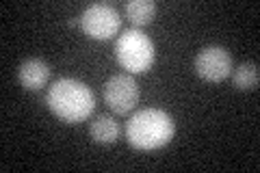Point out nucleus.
<instances>
[{
  "label": "nucleus",
  "mask_w": 260,
  "mask_h": 173,
  "mask_svg": "<svg viewBox=\"0 0 260 173\" xmlns=\"http://www.w3.org/2000/svg\"><path fill=\"white\" fill-rule=\"evenodd\" d=\"M50 111L63 121H83L95 109V97L85 82L74 78H59L48 89L46 97Z\"/></svg>",
  "instance_id": "nucleus-1"
},
{
  "label": "nucleus",
  "mask_w": 260,
  "mask_h": 173,
  "mask_svg": "<svg viewBox=\"0 0 260 173\" xmlns=\"http://www.w3.org/2000/svg\"><path fill=\"white\" fill-rule=\"evenodd\" d=\"M176 123L160 109H143L130 117L126 126L128 143L137 150H158L174 139Z\"/></svg>",
  "instance_id": "nucleus-2"
},
{
  "label": "nucleus",
  "mask_w": 260,
  "mask_h": 173,
  "mask_svg": "<svg viewBox=\"0 0 260 173\" xmlns=\"http://www.w3.org/2000/svg\"><path fill=\"white\" fill-rule=\"evenodd\" d=\"M115 56H117V63L130 74L148 72L154 63V44L139 28H128L117 39Z\"/></svg>",
  "instance_id": "nucleus-3"
},
{
  "label": "nucleus",
  "mask_w": 260,
  "mask_h": 173,
  "mask_svg": "<svg viewBox=\"0 0 260 173\" xmlns=\"http://www.w3.org/2000/svg\"><path fill=\"white\" fill-rule=\"evenodd\" d=\"M80 26H83L87 37L104 41V39H111L113 35H117V30L121 26V18L111 5L98 3V5H89L83 11Z\"/></svg>",
  "instance_id": "nucleus-4"
},
{
  "label": "nucleus",
  "mask_w": 260,
  "mask_h": 173,
  "mask_svg": "<svg viewBox=\"0 0 260 173\" xmlns=\"http://www.w3.org/2000/svg\"><path fill=\"white\" fill-rule=\"evenodd\" d=\"M104 102L115 115H128L139 102V85L130 74H117L104 85Z\"/></svg>",
  "instance_id": "nucleus-5"
},
{
  "label": "nucleus",
  "mask_w": 260,
  "mask_h": 173,
  "mask_svg": "<svg viewBox=\"0 0 260 173\" xmlns=\"http://www.w3.org/2000/svg\"><path fill=\"white\" fill-rule=\"evenodd\" d=\"M195 72L198 76L210 82H219L230 76L232 72V56L225 48L219 46H210L204 48L198 56H195Z\"/></svg>",
  "instance_id": "nucleus-6"
},
{
  "label": "nucleus",
  "mask_w": 260,
  "mask_h": 173,
  "mask_svg": "<svg viewBox=\"0 0 260 173\" xmlns=\"http://www.w3.org/2000/svg\"><path fill=\"white\" fill-rule=\"evenodd\" d=\"M18 76L24 89H30V91H37L42 89L48 78H50V67L42 61V59H28L20 65Z\"/></svg>",
  "instance_id": "nucleus-7"
},
{
  "label": "nucleus",
  "mask_w": 260,
  "mask_h": 173,
  "mask_svg": "<svg viewBox=\"0 0 260 173\" xmlns=\"http://www.w3.org/2000/svg\"><path fill=\"white\" fill-rule=\"evenodd\" d=\"M89 130H91V136L98 143H107V145L115 143L117 136H119V126L111 115H100V117H95V121L91 123Z\"/></svg>",
  "instance_id": "nucleus-8"
},
{
  "label": "nucleus",
  "mask_w": 260,
  "mask_h": 173,
  "mask_svg": "<svg viewBox=\"0 0 260 173\" xmlns=\"http://www.w3.org/2000/svg\"><path fill=\"white\" fill-rule=\"evenodd\" d=\"M126 13L128 20L137 24V26H145L154 20V13H156V3L152 0H130L126 5Z\"/></svg>",
  "instance_id": "nucleus-9"
},
{
  "label": "nucleus",
  "mask_w": 260,
  "mask_h": 173,
  "mask_svg": "<svg viewBox=\"0 0 260 173\" xmlns=\"http://www.w3.org/2000/svg\"><path fill=\"white\" fill-rule=\"evenodd\" d=\"M258 65L256 63H241L237 70H234V85L243 91H249V89L258 87Z\"/></svg>",
  "instance_id": "nucleus-10"
}]
</instances>
